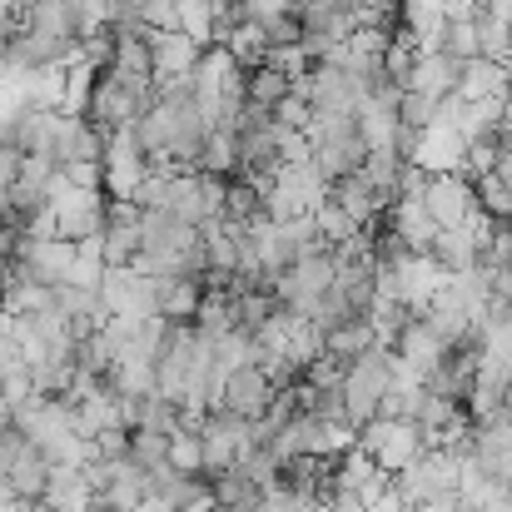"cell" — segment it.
Masks as SVG:
<instances>
[{
    "label": "cell",
    "instance_id": "cell-8",
    "mask_svg": "<svg viewBox=\"0 0 512 512\" xmlns=\"http://www.w3.org/2000/svg\"><path fill=\"white\" fill-rule=\"evenodd\" d=\"M145 50H150L155 85H165V80H179V75L194 70V60H199L204 45H194L184 30H145Z\"/></svg>",
    "mask_w": 512,
    "mask_h": 512
},
{
    "label": "cell",
    "instance_id": "cell-19",
    "mask_svg": "<svg viewBox=\"0 0 512 512\" xmlns=\"http://www.w3.org/2000/svg\"><path fill=\"white\" fill-rule=\"evenodd\" d=\"M259 503H264V483H254L239 468H229L209 483V508L214 512H259Z\"/></svg>",
    "mask_w": 512,
    "mask_h": 512
},
{
    "label": "cell",
    "instance_id": "cell-10",
    "mask_svg": "<svg viewBox=\"0 0 512 512\" xmlns=\"http://www.w3.org/2000/svg\"><path fill=\"white\" fill-rule=\"evenodd\" d=\"M512 458V423L498 413V418H488V423H473V468L483 473V478H493L498 483V473H503V463Z\"/></svg>",
    "mask_w": 512,
    "mask_h": 512
},
{
    "label": "cell",
    "instance_id": "cell-1",
    "mask_svg": "<svg viewBox=\"0 0 512 512\" xmlns=\"http://www.w3.org/2000/svg\"><path fill=\"white\" fill-rule=\"evenodd\" d=\"M393 383V353L388 348H368L348 363L343 373V413H348V428H363L378 418V403Z\"/></svg>",
    "mask_w": 512,
    "mask_h": 512
},
{
    "label": "cell",
    "instance_id": "cell-47",
    "mask_svg": "<svg viewBox=\"0 0 512 512\" xmlns=\"http://www.w3.org/2000/svg\"><path fill=\"white\" fill-rule=\"evenodd\" d=\"M498 488H503V493H508V498H512V458H508V463H503V473H498Z\"/></svg>",
    "mask_w": 512,
    "mask_h": 512
},
{
    "label": "cell",
    "instance_id": "cell-6",
    "mask_svg": "<svg viewBox=\"0 0 512 512\" xmlns=\"http://www.w3.org/2000/svg\"><path fill=\"white\" fill-rule=\"evenodd\" d=\"M423 209L433 214L438 229H463V224L478 214V189H473V179H463V174H428Z\"/></svg>",
    "mask_w": 512,
    "mask_h": 512
},
{
    "label": "cell",
    "instance_id": "cell-26",
    "mask_svg": "<svg viewBox=\"0 0 512 512\" xmlns=\"http://www.w3.org/2000/svg\"><path fill=\"white\" fill-rule=\"evenodd\" d=\"M398 30H408L418 45H428L443 30V0H398Z\"/></svg>",
    "mask_w": 512,
    "mask_h": 512
},
{
    "label": "cell",
    "instance_id": "cell-24",
    "mask_svg": "<svg viewBox=\"0 0 512 512\" xmlns=\"http://www.w3.org/2000/svg\"><path fill=\"white\" fill-rule=\"evenodd\" d=\"M473 30H478V55L493 60V65H503V70H512V25L508 20H498L493 10H478V15H473Z\"/></svg>",
    "mask_w": 512,
    "mask_h": 512
},
{
    "label": "cell",
    "instance_id": "cell-32",
    "mask_svg": "<svg viewBox=\"0 0 512 512\" xmlns=\"http://www.w3.org/2000/svg\"><path fill=\"white\" fill-rule=\"evenodd\" d=\"M130 463L145 468V473L170 468V438H165V433H145V428H135V433H130Z\"/></svg>",
    "mask_w": 512,
    "mask_h": 512
},
{
    "label": "cell",
    "instance_id": "cell-37",
    "mask_svg": "<svg viewBox=\"0 0 512 512\" xmlns=\"http://www.w3.org/2000/svg\"><path fill=\"white\" fill-rule=\"evenodd\" d=\"M259 30H264V40H269V45H299V40H304V25H299L289 10H279V15L259 20Z\"/></svg>",
    "mask_w": 512,
    "mask_h": 512
},
{
    "label": "cell",
    "instance_id": "cell-11",
    "mask_svg": "<svg viewBox=\"0 0 512 512\" xmlns=\"http://www.w3.org/2000/svg\"><path fill=\"white\" fill-rule=\"evenodd\" d=\"M388 353H393V358H398L408 373H418V378H428V373H433V368L448 358V348L438 343V334H433L423 319H413V324L398 334V343H393Z\"/></svg>",
    "mask_w": 512,
    "mask_h": 512
},
{
    "label": "cell",
    "instance_id": "cell-21",
    "mask_svg": "<svg viewBox=\"0 0 512 512\" xmlns=\"http://www.w3.org/2000/svg\"><path fill=\"white\" fill-rule=\"evenodd\" d=\"M165 214L189 224V229H204L209 224V209H204V179L199 174H174L170 179V199H165Z\"/></svg>",
    "mask_w": 512,
    "mask_h": 512
},
{
    "label": "cell",
    "instance_id": "cell-28",
    "mask_svg": "<svg viewBox=\"0 0 512 512\" xmlns=\"http://www.w3.org/2000/svg\"><path fill=\"white\" fill-rule=\"evenodd\" d=\"M398 170H403V160L393 155V145L388 150H368V160H363V170H358V179L383 199V204H393V184H398Z\"/></svg>",
    "mask_w": 512,
    "mask_h": 512
},
{
    "label": "cell",
    "instance_id": "cell-23",
    "mask_svg": "<svg viewBox=\"0 0 512 512\" xmlns=\"http://www.w3.org/2000/svg\"><path fill=\"white\" fill-rule=\"evenodd\" d=\"M259 219H264V194H259V184L229 179V189H224V224H229V229H254Z\"/></svg>",
    "mask_w": 512,
    "mask_h": 512
},
{
    "label": "cell",
    "instance_id": "cell-13",
    "mask_svg": "<svg viewBox=\"0 0 512 512\" xmlns=\"http://www.w3.org/2000/svg\"><path fill=\"white\" fill-rule=\"evenodd\" d=\"M40 512H95V493L85 483L80 468H50L45 493H40Z\"/></svg>",
    "mask_w": 512,
    "mask_h": 512
},
{
    "label": "cell",
    "instance_id": "cell-39",
    "mask_svg": "<svg viewBox=\"0 0 512 512\" xmlns=\"http://www.w3.org/2000/svg\"><path fill=\"white\" fill-rule=\"evenodd\" d=\"M274 135H279V165H304L309 160V135L304 130H279L274 125Z\"/></svg>",
    "mask_w": 512,
    "mask_h": 512
},
{
    "label": "cell",
    "instance_id": "cell-33",
    "mask_svg": "<svg viewBox=\"0 0 512 512\" xmlns=\"http://www.w3.org/2000/svg\"><path fill=\"white\" fill-rule=\"evenodd\" d=\"M314 229H319V239H324L329 249H339V244H348V239H358V234H363V229L343 214L334 199H324V204L314 209Z\"/></svg>",
    "mask_w": 512,
    "mask_h": 512
},
{
    "label": "cell",
    "instance_id": "cell-48",
    "mask_svg": "<svg viewBox=\"0 0 512 512\" xmlns=\"http://www.w3.org/2000/svg\"><path fill=\"white\" fill-rule=\"evenodd\" d=\"M503 418L512 423V378H508V388H503Z\"/></svg>",
    "mask_w": 512,
    "mask_h": 512
},
{
    "label": "cell",
    "instance_id": "cell-17",
    "mask_svg": "<svg viewBox=\"0 0 512 512\" xmlns=\"http://www.w3.org/2000/svg\"><path fill=\"white\" fill-rule=\"evenodd\" d=\"M329 199L339 204V209L353 219V224H358V229H373V224L388 214V204H383V199H378V194H373V189L358 179V174H343V179H334V184H329Z\"/></svg>",
    "mask_w": 512,
    "mask_h": 512
},
{
    "label": "cell",
    "instance_id": "cell-18",
    "mask_svg": "<svg viewBox=\"0 0 512 512\" xmlns=\"http://www.w3.org/2000/svg\"><path fill=\"white\" fill-rule=\"evenodd\" d=\"M508 80H512V70L483 60V55H473V60H463L458 100H463V105H473V100H508Z\"/></svg>",
    "mask_w": 512,
    "mask_h": 512
},
{
    "label": "cell",
    "instance_id": "cell-16",
    "mask_svg": "<svg viewBox=\"0 0 512 512\" xmlns=\"http://www.w3.org/2000/svg\"><path fill=\"white\" fill-rule=\"evenodd\" d=\"M145 498H150V473L125 458V463H110V483H105V493L95 498V508L130 512V508H140Z\"/></svg>",
    "mask_w": 512,
    "mask_h": 512
},
{
    "label": "cell",
    "instance_id": "cell-38",
    "mask_svg": "<svg viewBox=\"0 0 512 512\" xmlns=\"http://www.w3.org/2000/svg\"><path fill=\"white\" fill-rule=\"evenodd\" d=\"M90 458H100V463H125V458H130V433H125V428H105V433L90 443Z\"/></svg>",
    "mask_w": 512,
    "mask_h": 512
},
{
    "label": "cell",
    "instance_id": "cell-31",
    "mask_svg": "<svg viewBox=\"0 0 512 512\" xmlns=\"http://www.w3.org/2000/svg\"><path fill=\"white\" fill-rule=\"evenodd\" d=\"M244 95H249V105L274 110V105L289 95V80H284L279 70H269V65H254V70H244Z\"/></svg>",
    "mask_w": 512,
    "mask_h": 512
},
{
    "label": "cell",
    "instance_id": "cell-12",
    "mask_svg": "<svg viewBox=\"0 0 512 512\" xmlns=\"http://www.w3.org/2000/svg\"><path fill=\"white\" fill-rule=\"evenodd\" d=\"M150 284H155V314H160L165 324H194L199 299H204V284H194V279H184V274H160V279H150Z\"/></svg>",
    "mask_w": 512,
    "mask_h": 512
},
{
    "label": "cell",
    "instance_id": "cell-35",
    "mask_svg": "<svg viewBox=\"0 0 512 512\" xmlns=\"http://www.w3.org/2000/svg\"><path fill=\"white\" fill-rule=\"evenodd\" d=\"M264 65H269V70H279V75H284L289 85H299V80H304V75L314 70V65H309V55H304L299 45H269Z\"/></svg>",
    "mask_w": 512,
    "mask_h": 512
},
{
    "label": "cell",
    "instance_id": "cell-51",
    "mask_svg": "<svg viewBox=\"0 0 512 512\" xmlns=\"http://www.w3.org/2000/svg\"><path fill=\"white\" fill-rule=\"evenodd\" d=\"M234 5H244V0H234Z\"/></svg>",
    "mask_w": 512,
    "mask_h": 512
},
{
    "label": "cell",
    "instance_id": "cell-30",
    "mask_svg": "<svg viewBox=\"0 0 512 512\" xmlns=\"http://www.w3.org/2000/svg\"><path fill=\"white\" fill-rule=\"evenodd\" d=\"M224 50L234 55V65H239V70H254V65H264L269 40H264V30H259L254 20H239V25H234V35L224 40Z\"/></svg>",
    "mask_w": 512,
    "mask_h": 512
},
{
    "label": "cell",
    "instance_id": "cell-9",
    "mask_svg": "<svg viewBox=\"0 0 512 512\" xmlns=\"http://www.w3.org/2000/svg\"><path fill=\"white\" fill-rule=\"evenodd\" d=\"M383 219H388V229L398 234V244H403L408 254H428L433 239H438V224H433V214L423 209V199H393Z\"/></svg>",
    "mask_w": 512,
    "mask_h": 512
},
{
    "label": "cell",
    "instance_id": "cell-36",
    "mask_svg": "<svg viewBox=\"0 0 512 512\" xmlns=\"http://www.w3.org/2000/svg\"><path fill=\"white\" fill-rule=\"evenodd\" d=\"M269 115H274V125H279V130H304V135H309V120H314V110H309L294 90H289V95H284Z\"/></svg>",
    "mask_w": 512,
    "mask_h": 512
},
{
    "label": "cell",
    "instance_id": "cell-27",
    "mask_svg": "<svg viewBox=\"0 0 512 512\" xmlns=\"http://www.w3.org/2000/svg\"><path fill=\"white\" fill-rule=\"evenodd\" d=\"M95 249H100L105 269H130L135 254H140V224H105Z\"/></svg>",
    "mask_w": 512,
    "mask_h": 512
},
{
    "label": "cell",
    "instance_id": "cell-41",
    "mask_svg": "<svg viewBox=\"0 0 512 512\" xmlns=\"http://www.w3.org/2000/svg\"><path fill=\"white\" fill-rule=\"evenodd\" d=\"M423 189H428V170L403 165V170H398V184H393V199H423Z\"/></svg>",
    "mask_w": 512,
    "mask_h": 512
},
{
    "label": "cell",
    "instance_id": "cell-22",
    "mask_svg": "<svg viewBox=\"0 0 512 512\" xmlns=\"http://www.w3.org/2000/svg\"><path fill=\"white\" fill-rule=\"evenodd\" d=\"M433 264L453 279V274H468L473 264H478V244H473V234L468 229H438V239H433Z\"/></svg>",
    "mask_w": 512,
    "mask_h": 512
},
{
    "label": "cell",
    "instance_id": "cell-14",
    "mask_svg": "<svg viewBox=\"0 0 512 512\" xmlns=\"http://www.w3.org/2000/svg\"><path fill=\"white\" fill-rule=\"evenodd\" d=\"M458 80H463V65H458V60L433 55V50H418L413 75H408V85H403V90H418V95L443 100V95H458Z\"/></svg>",
    "mask_w": 512,
    "mask_h": 512
},
{
    "label": "cell",
    "instance_id": "cell-42",
    "mask_svg": "<svg viewBox=\"0 0 512 512\" xmlns=\"http://www.w3.org/2000/svg\"><path fill=\"white\" fill-rule=\"evenodd\" d=\"M259 512H304V503L289 493V488H264V503Z\"/></svg>",
    "mask_w": 512,
    "mask_h": 512
},
{
    "label": "cell",
    "instance_id": "cell-45",
    "mask_svg": "<svg viewBox=\"0 0 512 512\" xmlns=\"http://www.w3.org/2000/svg\"><path fill=\"white\" fill-rule=\"evenodd\" d=\"M408 512H458V498H433V503H418Z\"/></svg>",
    "mask_w": 512,
    "mask_h": 512
},
{
    "label": "cell",
    "instance_id": "cell-50",
    "mask_svg": "<svg viewBox=\"0 0 512 512\" xmlns=\"http://www.w3.org/2000/svg\"><path fill=\"white\" fill-rule=\"evenodd\" d=\"M508 100H512V80H508Z\"/></svg>",
    "mask_w": 512,
    "mask_h": 512
},
{
    "label": "cell",
    "instance_id": "cell-3",
    "mask_svg": "<svg viewBox=\"0 0 512 512\" xmlns=\"http://www.w3.org/2000/svg\"><path fill=\"white\" fill-rule=\"evenodd\" d=\"M353 448L368 453L378 473L398 478V473L423 453V433H418L413 423H403V418H373V423L353 428Z\"/></svg>",
    "mask_w": 512,
    "mask_h": 512
},
{
    "label": "cell",
    "instance_id": "cell-40",
    "mask_svg": "<svg viewBox=\"0 0 512 512\" xmlns=\"http://www.w3.org/2000/svg\"><path fill=\"white\" fill-rule=\"evenodd\" d=\"M65 184L70 189H90V194H105V170L100 165H65Z\"/></svg>",
    "mask_w": 512,
    "mask_h": 512
},
{
    "label": "cell",
    "instance_id": "cell-44",
    "mask_svg": "<svg viewBox=\"0 0 512 512\" xmlns=\"http://www.w3.org/2000/svg\"><path fill=\"white\" fill-rule=\"evenodd\" d=\"M324 508L329 512H368V503H363L358 493H348V488H334V493L324 498Z\"/></svg>",
    "mask_w": 512,
    "mask_h": 512
},
{
    "label": "cell",
    "instance_id": "cell-34",
    "mask_svg": "<svg viewBox=\"0 0 512 512\" xmlns=\"http://www.w3.org/2000/svg\"><path fill=\"white\" fill-rule=\"evenodd\" d=\"M393 115H398L403 130H428L433 115H438V100H433V95H418V90H403V100H398Z\"/></svg>",
    "mask_w": 512,
    "mask_h": 512
},
{
    "label": "cell",
    "instance_id": "cell-7",
    "mask_svg": "<svg viewBox=\"0 0 512 512\" xmlns=\"http://www.w3.org/2000/svg\"><path fill=\"white\" fill-rule=\"evenodd\" d=\"M269 398H274V383H269L254 363H244V368H234V373L224 378V398H219V408H224L229 418L254 423V418H264Z\"/></svg>",
    "mask_w": 512,
    "mask_h": 512
},
{
    "label": "cell",
    "instance_id": "cell-43",
    "mask_svg": "<svg viewBox=\"0 0 512 512\" xmlns=\"http://www.w3.org/2000/svg\"><path fill=\"white\" fill-rule=\"evenodd\" d=\"M20 165H25V155H20L15 145H0V184H5V189L20 179Z\"/></svg>",
    "mask_w": 512,
    "mask_h": 512
},
{
    "label": "cell",
    "instance_id": "cell-49",
    "mask_svg": "<svg viewBox=\"0 0 512 512\" xmlns=\"http://www.w3.org/2000/svg\"><path fill=\"white\" fill-rule=\"evenodd\" d=\"M0 413H10V408H5V398H0Z\"/></svg>",
    "mask_w": 512,
    "mask_h": 512
},
{
    "label": "cell",
    "instance_id": "cell-2",
    "mask_svg": "<svg viewBox=\"0 0 512 512\" xmlns=\"http://www.w3.org/2000/svg\"><path fill=\"white\" fill-rule=\"evenodd\" d=\"M458 478H463V463L448 448H423L393 478V498L403 508H418V503H433V498H458Z\"/></svg>",
    "mask_w": 512,
    "mask_h": 512
},
{
    "label": "cell",
    "instance_id": "cell-29",
    "mask_svg": "<svg viewBox=\"0 0 512 512\" xmlns=\"http://www.w3.org/2000/svg\"><path fill=\"white\" fill-rule=\"evenodd\" d=\"M170 468L184 478H204V458H199V428L194 418H184L170 433Z\"/></svg>",
    "mask_w": 512,
    "mask_h": 512
},
{
    "label": "cell",
    "instance_id": "cell-20",
    "mask_svg": "<svg viewBox=\"0 0 512 512\" xmlns=\"http://www.w3.org/2000/svg\"><path fill=\"white\" fill-rule=\"evenodd\" d=\"M45 478H50V463H45V453L35 448V443H25L20 448V458L10 463V473H5V488L25 503V512L40 503V493H45Z\"/></svg>",
    "mask_w": 512,
    "mask_h": 512
},
{
    "label": "cell",
    "instance_id": "cell-46",
    "mask_svg": "<svg viewBox=\"0 0 512 512\" xmlns=\"http://www.w3.org/2000/svg\"><path fill=\"white\" fill-rule=\"evenodd\" d=\"M483 10H493L498 20H508L512 25V0H483Z\"/></svg>",
    "mask_w": 512,
    "mask_h": 512
},
{
    "label": "cell",
    "instance_id": "cell-5",
    "mask_svg": "<svg viewBox=\"0 0 512 512\" xmlns=\"http://www.w3.org/2000/svg\"><path fill=\"white\" fill-rule=\"evenodd\" d=\"M100 304H105L110 319H135V324L160 319V314H155V284H150L145 274H135V269H105V279H100Z\"/></svg>",
    "mask_w": 512,
    "mask_h": 512
},
{
    "label": "cell",
    "instance_id": "cell-4",
    "mask_svg": "<svg viewBox=\"0 0 512 512\" xmlns=\"http://www.w3.org/2000/svg\"><path fill=\"white\" fill-rule=\"evenodd\" d=\"M50 214H55V239L65 244H95L105 234V194L70 189L65 174H55L50 184Z\"/></svg>",
    "mask_w": 512,
    "mask_h": 512
},
{
    "label": "cell",
    "instance_id": "cell-25",
    "mask_svg": "<svg viewBox=\"0 0 512 512\" xmlns=\"http://www.w3.org/2000/svg\"><path fill=\"white\" fill-rule=\"evenodd\" d=\"M368 348H378L368 319H343L339 329H329V334H324V353H329V358H339V363H353V358H358V353H368Z\"/></svg>",
    "mask_w": 512,
    "mask_h": 512
},
{
    "label": "cell",
    "instance_id": "cell-52",
    "mask_svg": "<svg viewBox=\"0 0 512 512\" xmlns=\"http://www.w3.org/2000/svg\"><path fill=\"white\" fill-rule=\"evenodd\" d=\"M30 512H40V508H30Z\"/></svg>",
    "mask_w": 512,
    "mask_h": 512
},
{
    "label": "cell",
    "instance_id": "cell-15",
    "mask_svg": "<svg viewBox=\"0 0 512 512\" xmlns=\"http://www.w3.org/2000/svg\"><path fill=\"white\" fill-rule=\"evenodd\" d=\"M65 418H70V433H75L80 443H95L105 428H120V423H115V393H110V383L95 388V393L80 398V403H65Z\"/></svg>",
    "mask_w": 512,
    "mask_h": 512
}]
</instances>
